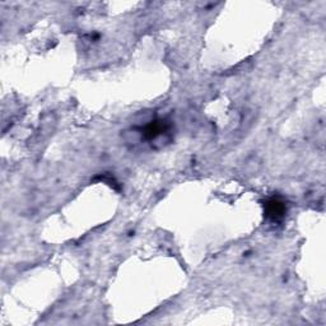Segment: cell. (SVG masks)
I'll list each match as a JSON object with an SVG mask.
<instances>
[{"instance_id":"6da1fadb","label":"cell","mask_w":326,"mask_h":326,"mask_svg":"<svg viewBox=\"0 0 326 326\" xmlns=\"http://www.w3.org/2000/svg\"><path fill=\"white\" fill-rule=\"evenodd\" d=\"M265 213L270 220H278L286 213V206H284L283 202L273 198V199L268 200L266 204H265Z\"/></svg>"},{"instance_id":"7a4b0ae2","label":"cell","mask_w":326,"mask_h":326,"mask_svg":"<svg viewBox=\"0 0 326 326\" xmlns=\"http://www.w3.org/2000/svg\"><path fill=\"white\" fill-rule=\"evenodd\" d=\"M164 130H166V128H164V124H163L162 121H154V122H150V124L146 128L144 135H146L148 139H156L157 136H160Z\"/></svg>"}]
</instances>
